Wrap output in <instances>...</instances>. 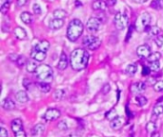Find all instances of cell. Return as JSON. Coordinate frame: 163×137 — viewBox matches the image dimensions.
Listing matches in <instances>:
<instances>
[{"label": "cell", "instance_id": "6da1fadb", "mask_svg": "<svg viewBox=\"0 0 163 137\" xmlns=\"http://www.w3.org/2000/svg\"><path fill=\"white\" fill-rule=\"evenodd\" d=\"M90 54L86 50L82 48L75 49L72 52L70 56V64L71 67L74 70H82L86 69L89 62Z\"/></svg>", "mask_w": 163, "mask_h": 137}, {"label": "cell", "instance_id": "7a4b0ae2", "mask_svg": "<svg viewBox=\"0 0 163 137\" xmlns=\"http://www.w3.org/2000/svg\"><path fill=\"white\" fill-rule=\"evenodd\" d=\"M84 31L83 23L79 19L74 18L69 23L67 28V38L72 42L77 41L82 35Z\"/></svg>", "mask_w": 163, "mask_h": 137}, {"label": "cell", "instance_id": "3957f363", "mask_svg": "<svg viewBox=\"0 0 163 137\" xmlns=\"http://www.w3.org/2000/svg\"><path fill=\"white\" fill-rule=\"evenodd\" d=\"M35 76L36 78L40 80L41 82H50L53 80V69L49 65L46 64H41L38 66L36 72H35Z\"/></svg>", "mask_w": 163, "mask_h": 137}, {"label": "cell", "instance_id": "277c9868", "mask_svg": "<svg viewBox=\"0 0 163 137\" xmlns=\"http://www.w3.org/2000/svg\"><path fill=\"white\" fill-rule=\"evenodd\" d=\"M151 22V15L149 13H142L135 22V30L138 31H145V30L149 27Z\"/></svg>", "mask_w": 163, "mask_h": 137}, {"label": "cell", "instance_id": "5b68a950", "mask_svg": "<svg viewBox=\"0 0 163 137\" xmlns=\"http://www.w3.org/2000/svg\"><path fill=\"white\" fill-rule=\"evenodd\" d=\"M83 46L90 51H95L101 45V40L98 37L94 35H86L82 40Z\"/></svg>", "mask_w": 163, "mask_h": 137}, {"label": "cell", "instance_id": "8992f818", "mask_svg": "<svg viewBox=\"0 0 163 137\" xmlns=\"http://www.w3.org/2000/svg\"><path fill=\"white\" fill-rule=\"evenodd\" d=\"M11 128H12V130L15 137H27L23 128L22 120L20 118L14 119L12 121V124H11Z\"/></svg>", "mask_w": 163, "mask_h": 137}, {"label": "cell", "instance_id": "52a82bcc", "mask_svg": "<svg viewBox=\"0 0 163 137\" xmlns=\"http://www.w3.org/2000/svg\"><path fill=\"white\" fill-rule=\"evenodd\" d=\"M113 22H115V25L117 30H124L128 25V16L124 13H117L115 16Z\"/></svg>", "mask_w": 163, "mask_h": 137}, {"label": "cell", "instance_id": "ba28073f", "mask_svg": "<svg viewBox=\"0 0 163 137\" xmlns=\"http://www.w3.org/2000/svg\"><path fill=\"white\" fill-rule=\"evenodd\" d=\"M61 113H60V111L57 109H48L46 112L44 113V118L46 121L48 122H51V121H56L57 120L59 117H60Z\"/></svg>", "mask_w": 163, "mask_h": 137}, {"label": "cell", "instance_id": "9c48e42d", "mask_svg": "<svg viewBox=\"0 0 163 137\" xmlns=\"http://www.w3.org/2000/svg\"><path fill=\"white\" fill-rule=\"evenodd\" d=\"M101 26V21L97 17H91L87 22V30L90 32H96Z\"/></svg>", "mask_w": 163, "mask_h": 137}, {"label": "cell", "instance_id": "30bf717a", "mask_svg": "<svg viewBox=\"0 0 163 137\" xmlns=\"http://www.w3.org/2000/svg\"><path fill=\"white\" fill-rule=\"evenodd\" d=\"M146 90V83L144 82H135V83L132 84L130 87V91H131L132 94H140Z\"/></svg>", "mask_w": 163, "mask_h": 137}, {"label": "cell", "instance_id": "8fae6325", "mask_svg": "<svg viewBox=\"0 0 163 137\" xmlns=\"http://www.w3.org/2000/svg\"><path fill=\"white\" fill-rule=\"evenodd\" d=\"M137 55L141 58H148L151 55V48L148 45H141L137 50Z\"/></svg>", "mask_w": 163, "mask_h": 137}, {"label": "cell", "instance_id": "7c38bea8", "mask_svg": "<svg viewBox=\"0 0 163 137\" xmlns=\"http://www.w3.org/2000/svg\"><path fill=\"white\" fill-rule=\"evenodd\" d=\"M125 124V119L121 116H116V118H113L111 120L110 122V127L113 130H119L121 129Z\"/></svg>", "mask_w": 163, "mask_h": 137}, {"label": "cell", "instance_id": "4fadbf2b", "mask_svg": "<svg viewBox=\"0 0 163 137\" xmlns=\"http://www.w3.org/2000/svg\"><path fill=\"white\" fill-rule=\"evenodd\" d=\"M31 56H32V59L36 60L37 62H42V61H44V60L46 59L47 52H40V51H36L35 48H32Z\"/></svg>", "mask_w": 163, "mask_h": 137}, {"label": "cell", "instance_id": "5bb4252c", "mask_svg": "<svg viewBox=\"0 0 163 137\" xmlns=\"http://www.w3.org/2000/svg\"><path fill=\"white\" fill-rule=\"evenodd\" d=\"M44 130H45V126L39 123V124L35 125V127L31 130V135L32 137H39L43 134Z\"/></svg>", "mask_w": 163, "mask_h": 137}, {"label": "cell", "instance_id": "9a60e30c", "mask_svg": "<svg viewBox=\"0 0 163 137\" xmlns=\"http://www.w3.org/2000/svg\"><path fill=\"white\" fill-rule=\"evenodd\" d=\"M38 66H39V65H38V62H37L36 60H35V59H30V60H28V61L26 62L27 72L31 73H35L37 68H38Z\"/></svg>", "mask_w": 163, "mask_h": 137}, {"label": "cell", "instance_id": "2e32d148", "mask_svg": "<svg viewBox=\"0 0 163 137\" xmlns=\"http://www.w3.org/2000/svg\"><path fill=\"white\" fill-rule=\"evenodd\" d=\"M67 67H68V57L66 55V53L62 52L60 58H59V62L57 64V69L60 70H64L67 69Z\"/></svg>", "mask_w": 163, "mask_h": 137}, {"label": "cell", "instance_id": "e0dca14e", "mask_svg": "<svg viewBox=\"0 0 163 137\" xmlns=\"http://www.w3.org/2000/svg\"><path fill=\"white\" fill-rule=\"evenodd\" d=\"M64 25V19H57V18H53L50 21V24L49 27L52 30H59L61 29Z\"/></svg>", "mask_w": 163, "mask_h": 137}, {"label": "cell", "instance_id": "ac0fdd59", "mask_svg": "<svg viewBox=\"0 0 163 137\" xmlns=\"http://www.w3.org/2000/svg\"><path fill=\"white\" fill-rule=\"evenodd\" d=\"M36 51H40V52H47L48 50L50 49V42L48 40H42L40 41L37 45H35L34 47Z\"/></svg>", "mask_w": 163, "mask_h": 137}, {"label": "cell", "instance_id": "d6986e66", "mask_svg": "<svg viewBox=\"0 0 163 137\" xmlns=\"http://www.w3.org/2000/svg\"><path fill=\"white\" fill-rule=\"evenodd\" d=\"M15 99L19 103L23 104V103H27L29 101V96H28V94H27V92L25 91H19L16 92Z\"/></svg>", "mask_w": 163, "mask_h": 137}, {"label": "cell", "instance_id": "ffe728a7", "mask_svg": "<svg viewBox=\"0 0 163 137\" xmlns=\"http://www.w3.org/2000/svg\"><path fill=\"white\" fill-rule=\"evenodd\" d=\"M2 108L5 111H12V109H15V103L11 98H6L2 101Z\"/></svg>", "mask_w": 163, "mask_h": 137}, {"label": "cell", "instance_id": "44dd1931", "mask_svg": "<svg viewBox=\"0 0 163 137\" xmlns=\"http://www.w3.org/2000/svg\"><path fill=\"white\" fill-rule=\"evenodd\" d=\"M107 4H106V1H104V0H96V1H95L93 3V9L95 10H101V12H103V10H105L107 9Z\"/></svg>", "mask_w": 163, "mask_h": 137}, {"label": "cell", "instance_id": "7402d4cb", "mask_svg": "<svg viewBox=\"0 0 163 137\" xmlns=\"http://www.w3.org/2000/svg\"><path fill=\"white\" fill-rule=\"evenodd\" d=\"M14 35L17 39L24 40L27 38V32L23 28H21V27H16L14 29Z\"/></svg>", "mask_w": 163, "mask_h": 137}, {"label": "cell", "instance_id": "603a6c76", "mask_svg": "<svg viewBox=\"0 0 163 137\" xmlns=\"http://www.w3.org/2000/svg\"><path fill=\"white\" fill-rule=\"evenodd\" d=\"M36 87L43 94H47V92L51 91V85L47 83V82H38V83H36Z\"/></svg>", "mask_w": 163, "mask_h": 137}, {"label": "cell", "instance_id": "cb8c5ba5", "mask_svg": "<svg viewBox=\"0 0 163 137\" xmlns=\"http://www.w3.org/2000/svg\"><path fill=\"white\" fill-rule=\"evenodd\" d=\"M20 19L26 25H29L32 22V15L28 12H23L20 14Z\"/></svg>", "mask_w": 163, "mask_h": 137}, {"label": "cell", "instance_id": "d4e9b609", "mask_svg": "<svg viewBox=\"0 0 163 137\" xmlns=\"http://www.w3.org/2000/svg\"><path fill=\"white\" fill-rule=\"evenodd\" d=\"M145 31L149 32V34L151 36H158L161 32V29L157 26H153V27H148V28L145 30Z\"/></svg>", "mask_w": 163, "mask_h": 137}, {"label": "cell", "instance_id": "484cf974", "mask_svg": "<svg viewBox=\"0 0 163 137\" xmlns=\"http://www.w3.org/2000/svg\"><path fill=\"white\" fill-rule=\"evenodd\" d=\"M125 72H126V73L130 76H133L134 75L135 73H137V65H134V64H130L128 65L127 67H126V70H125Z\"/></svg>", "mask_w": 163, "mask_h": 137}, {"label": "cell", "instance_id": "4316f807", "mask_svg": "<svg viewBox=\"0 0 163 137\" xmlns=\"http://www.w3.org/2000/svg\"><path fill=\"white\" fill-rule=\"evenodd\" d=\"M53 17L54 18H57V19H64L66 17L67 15V13L65 12L64 10H61V9H58V10H56L53 13Z\"/></svg>", "mask_w": 163, "mask_h": 137}, {"label": "cell", "instance_id": "83f0119b", "mask_svg": "<svg viewBox=\"0 0 163 137\" xmlns=\"http://www.w3.org/2000/svg\"><path fill=\"white\" fill-rule=\"evenodd\" d=\"M160 58H161V53L158 52H155L151 53V55H150L147 59H148V62H149V63H152V62L159 61Z\"/></svg>", "mask_w": 163, "mask_h": 137}, {"label": "cell", "instance_id": "f1b7e54d", "mask_svg": "<svg viewBox=\"0 0 163 137\" xmlns=\"http://www.w3.org/2000/svg\"><path fill=\"white\" fill-rule=\"evenodd\" d=\"M146 130L149 133H154L155 131H156V124L153 121H150L146 124Z\"/></svg>", "mask_w": 163, "mask_h": 137}, {"label": "cell", "instance_id": "f546056e", "mask_svg": "<svg viewBox=\"0 0 163 137\" xmlns=\"http://www.w3.org/2000/svg\"><path fill=\"white\" fill-rule=\"evenodd\" d=\"M135 101H137V103L138 104V105L140 106V107H143V106H145L146 104L148 103V99L146 98L145 96H143V95H137V97H135Z\"/></svg>", "mask_w": 163, "mask_h": 137}, {"label": "cell", "instance_id": "4dcf8cb0", "mask_svg": "<svg viewBox=\"0 0 163 137\" xmlns=\"http://www.w3.org/2000/svg\"><path fill=\"white\" fill-rule=\"evenodd\" d=\"M151 6L155 10L163 9V0H153L151 3Z\"/></svg>", "mask_w": 163, "mask_h": 137}, {"label": "cell", "instance_id": "1f68e13d", "mask_svg": "<svg viewBox=\"0 0 163 137\" xmlns=\"http://www.w3.org/2000/svg\"><path fill=\"white\" fill-rule=\"evenodd\" d=\"M53 96L56 100H61L62 98L65 96V91L64 90H56L53 92Z\"/></svg>", "mask_w": 163, "mask_h": 137}, {"label": "cell", "instance_id": "d6a6232c", "mask_svg": "<svg viewBox=\"0 0 163 137\" xmlns=\"http://www.w3.org/2000/svg\"><path fill=\"white\" fill-rule=\"evenodd\" d=\"M163 113V105H156L153 109V114L155 116H159Z\"/></svg>", "mask_w": 163, "mask_h": 137}, {"label": "cell", "instance_id": "836d02e7", "mask_svg": "<svg viewBox=\"0 0 163 137\" xmlns=\"http://www.w3.org/2000/svg\"><path fill=\"white\" fill-rule=\"evenodd\" d=\"M154 90L156 92H162L163 91V80L156 81L154 85Z\"/></svg>", "mask_w": 163, "mask_h": 137}, {"label": "cell", "instance_id": "e575fe53", "mask_svg": "<svg viewBox=\"0 0 163 137\" xmlns=\"http://www.w3.org/2000/svg\"><path fill=\"white\" fill-rule=\"evenodd\" d=\"M149 68L152 72H157V70L160 69V62L155 61V62L149 63Z\"/></svg>", "mask_w": 163, "mask_h": 137}, {"label": "cell", "instance_id": "d590c367", "mask_svg": "<svg viewBox=\"0 0 163 137\" xmlns=\"http://www.w3.org/2000/svg\"><path fill=\"white\" fill-rule=\"evenodd\" d=\"M32 10H34L35 14H36V15H39V14H41V13H42V10H41L40 5L37 4V3L34 4V6H32Z\"/></svg>", "mask_w": 163, "mask_h": 137}, {"label": "cell", "instance_id": "8d00e7d4", "mask_svg": "<svg viewBox=\"0 0 163 137\" xmlns=\"http://www.w3.org/2000/svg\"><path fill=\"white\" fill-rule=\"evenodd\" d=\"M155 45L158 48H161L163 46V35H158V36H157L155 39Z\"/></svg>", "mask_w": 163, "mask_h": 137}, {"label": "cell", "instance_id": "74e56055", "mask_svg": "<svg viewBox=\"0 0 163 137\" xmlns=\"http://www.w3.org/2000/svg\"><path fill=\"white\" fill-rule=\"evenodd\" d=\"M11 2H12V0H10L9 2H7V3H5L4 5H2L1 6V13H6L8 10H9V8H10V5H11Z\"/></svg>", "mask_w": 163, "mask_h": 137}, {"label": "cell", "instance_id": "f35d334b", "mask_svg": "<svg viewBox=\"0 0 163 137\" xmlns=\"http://www.w3.org/2000/svg\"><path fill=\"white\" fill-rule=\"evenodd\" d=\"M57 128L60 130H66L68 129V125H67L66 121H61L57 124Z\"/></svg>", "mask_w": 163, "mask_h": 137}, {"label": "cell", "instance_id": "ab89813d", "mask_svg": "<svg viewBox=\"0 0 163 137\" xmlns=\"http://www.w3.org/2000/svg\"><path fill=\"white\" fill-rule=\"evenodd\" d=\"M110 90H111V86H110V84H105L104 86H103V88H102V90H101V91H102V94H107L109 91H110Z\"/></svg>", "mask_w": 163, "mask_h": 137}, {"label": "cell", "instance_id": "60d3db41", "mask_svg": "<svg viewBox=\"0 0 163 137\" xmlns=\"http://www.w3.org/2000/svg\"><path fill=\"white\" fill-rule=\"evenodd\" d=\"M0 137H9L8 130L3 127L0 129Z\"/></svg>", "mask_w": 163, "mask_h": 137}, {"label": "cell", "instance_id": "b9f144b4", "mask_svg": "<svg viewBox=\"0 0 163 137\" xmlns=\"http://www.w3.org/2000/svg\"><path fill=\"white\" fill-rule=\"evenodd\" d=\"M16 64H17L19 67H22V66L25 64V57L24 56H19V58L17 59V61H16Z\"/></svg>", "mask_w": 163, "mask_h": 137}, {"label": "cell", "instance_id": "7bdbcfd3", "mask_svg": "<svg viewBox=\"0 0 163 137\" xmlns=\"http://www.w3.org/2000/svg\"><path fill=\"white\" fill-rule=\"evenodd\" d=\"M19 56L20 55H17V54H15V53H12V54H10V55H9V58H10V60H12V61L16 63V61H17V59L19 58Z\"/></svg>", "mask_w": 163, "mask_h": 137}, {"label": "cell", "instance_id": "ee69618b", "mask_svg": "<svg viewBox=\"0 0 163 137\" xmlns=\"http://www.w3.org/2000/svg\"><path fill=\"white\" fill-rule=\"evenodd\" d=\"M152 72V70H150L149 67H143V70H142V75L143 76H147L150 74V73Z\"/></svg>", "mask_w": 163, "mask_h": 137}, {"label": "cell", "instance_id": "f6af8a7d", "mask_svg": "<svg viewBox=\"0 0 163 137\" xmlns=\"http://www.w3.org/2000/svg\"><path fill=\"white\" fill-rule=\"evenodd\" d=\"M28 3V0H16V4L18 7H24Z\"/></svg>", "mask_w": 163, "mask_h": 137}, {"label": "cell", "instance_id": "bcb514c9", "mask_svg": "<svg viewBox=\"0 0 163 137\" xmlns=\"http://www.w3.org/2000/svg\"><path fill=\"white\" fill-rule=\"evenodd\" d=\"M108 7H113L116 4V0H105Z\"/></svg>", "mask_w": 163, "mask_h": 137}, {"label": "cell", "instance_id": "7dc6e473", "mask_svg": "<svg viewBox=\"0 0 163 137\" xmlns=\"http://www.w3.org/2000/svg\"><path fill=\"white\" fill-rule=\"evenodd\" d=\"M134 3H137V4H143L145 2H147V0H131Z\"/></svg>", "mask_w": 163, "mask_h": 137}, {"label": "cell", "instance_id": "c3c4849f", "mask_svg": "<svg viewBox=\"0 0 163 137\" xmlns=\"http://www.w3.org/2000/svg\"><path fill=\"white\" fill-rule=\"evenodd\" d=\"M151 137H160V133H158V131H155L154 133L151 134Z\"/></svg>", "mask_w": 163, "mask_h": 137}, {"label": "cell", "instance_id": "681fc988", "mask_svg": "<svg viewBox=\"0 0 163 137\" xmlns=\"http://www.w3.org/2000/svg\"><path fill=\"white\" fill-rule=\"evenodd\" d=\"M75 6H77V7H79V6H81V3L79 2V1H77H77H75Z\"/></svg>", "mask_w": 163, "mask_h": 137}, {"label": "cell", "instance_id": "f907efd6", "mask_svg": "<svg viewBox=\"0 0 163 137\" xmlns=\"http://www.w3.org/2000/svg\"><path fill=\"white\" fill-rule=\"evenodd\" d=\"M68 137H77V136H75V135H74V134H71V135H69Z\"/></svg>", "mask_w": 163, "mask_h": 137}, {"label": "cell", "instance_id": "816d5d0a", "mask_svg": "<svg viewBox=\"0 0 163 137\" xmlns=\"http://www.w3.org/2000/svg\"><path fill=\"white\" fill-rule=\"evenodd\" d=\"M46 1H49V2H53L54 0H46Z\"/></svg>", "mask_w": 163, "mask_h": 137}, {"label": "cell", "instance_id": "f5cc1de1", "mask_svg": "<svg viewBox=\"0 0 163 137\" xmlns=\"http://www.w3.org/2000/svg\"><path fill=\"white\" fill-rule=\"evenodd\" d=\"M95 1H96V0H95Z\"/></svg>", "mask_w": 163, "mask_h": 137}]
</instances>
